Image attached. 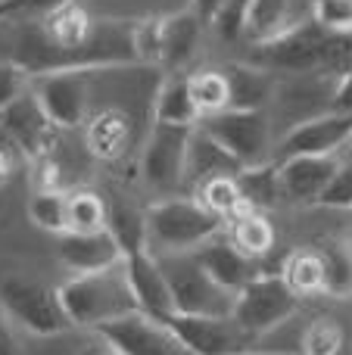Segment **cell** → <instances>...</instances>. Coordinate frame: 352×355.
<instances>
[{
  "mask_svg": "<svg viewBox=\"0 0 352 355\" xmlns=\"http://www.w3.org/2000/svg\"><path fill=\"white\" fill-rule=\"evenodd\" d=\"M62 300L72 327H85V331H97L106 321H116L128 312H137V296L128 281V268L125 259L116 265H106L97 271H81L72 275L56 287Z\"/></svg>",
  "mask_w": 352,
  "mask_h": 355,
  "instance_id": "cell-1",
  "label": "cell"
},
{
  "mask_svg": "<svg viewBox=\"0 0 352 355\" xmlns=\"http://www.w3.org/2000/svg\"><path fill=\"white\" fill-rule=\"evenodd\" d=\"M143 218H147V246L153 252L197 250L225 227V218L209 212L197 196L159 200L143 212Z\"/></svg>",
  "mask_w": 352,
  "mask_h": 355,
  "instance_id": "cell-2",
  "label": "cell"
},
{
  "mask_svg": "<svg viewBox=\"0 0 352 355\" xmlns=\"http://www.w3.org/2000/svg\"><path fill=\"white\" fill-rule=\"evenodd\" d=\"M162 275L172 290V302L178 315H231L234 293L225 290L203 268L193 250L184 252H153Z\"/></svg>",
  "mask_w": 352,
  "mask_h": 355,
  "instance_id": "cell-3",
  "label": "cell"
},
{
  "mask_svg": "<svg viewBox=\"0 0 352 355\" xmlns=\"http://www.w3.org/2000/svg\"><path fill=\"white\" fill-rule=\"evenodd\" d=\"M0 306L6 318L16 321L35 337H60L72 327L62 300L53 287L28 277H3L0 281Z\"/></svg>",
  "mask_w": 352,
  "mask_h": 355,
  "instance_id": "cell-4",
  "label": "cell"
},
{
  "mask_svg": "<svg viewBox=\"0 0 352 355\" xmlns=\"http://www.w3.org/2000/svg\"><path fill=\"white\" fill-rule=\"evenodd\" d=\"M299 309V296L290 290L284 275H256L234 293V309L231 318L249 334V337H262V334L281 327L290 321Z\"/></svg>",
  "mask_w": 352,
  "mask_h": 355,
  "instance_id": "cell-5",
  "label": "cell"
},
{
  "mask_svg": "<svg viewBox=\"0 0 352 355\" xmlns=\"http://www.w3.org/2000/svg\"><path fill=\"white\" fill-rule=\"evenodd\" d=\"M200 128L215 137L240 166H259L268 156V116L265 110H222L200 119Z\"/></svg>",
  "mask_w": 352,
  "mask_h": 355,
  "instance_id": "cell-6",
  "label": "cell"
},
{
  "mask_svg": "<svg viewBox=\"0 0 352 355\" xmlns=\"http://www.w3.org/2000/svg\"><path fill=\"white\" fill-rule=\"evenodd\" d=\"M331 31H324L315 19L293 22L281 35L256 44L262 69H290V72H318L324 69Z\"/></svg>",
  "mask_w": 352,
  "mask_h": 355,
  "instance_id": "cell-7",
  "label": "cell"
},
{
  "mask_svg": "<svg viewBox=\"0 0 352 355\" xmlns=\"http://www.w3.org/2000/svg\"><path fill=\"white\" fill-rule=\"evenodd\" d=\"M97 337L112 343L122 355H193L166 321L153 318L141 309L100 324Z\"/></svg>",
  "mask_w": 352,
  "mask_h": 355,
  "instance_id": "cell-8",
  "label": "cell"
},
{
  "mask_svg": "<svg viewBox=\"0 0 352 355\" xmlns=\"http://www.w3.org/2000/svg\"><path fill=\"white\" fill-rule=\"evenodd\" d=\"M91 69H53V72L31 75L35 97L41 110L56 128H78L87 116V97H91Z\"/></svg>",
  "mask_w": 352,
  "mask_h": 355,
  "instance_id": "cell-9",
  "label": "cell"
},
{
  "mask_svg": "<svg viewBox=\"0 0 352 355\" xmlns=\"http://www.w3.org/2000/svg\"><path fill=\"white\" fill-rule=\"evenodd\" d=\"M193 355H240L249 337L231 315H178L172 312L162 318Z\"/></svg>",
  "mask_w": 352,
  "mask_h": 355,
  "instance_id": "cell-10",
  "label": "cell"
},
{
  "mask_svg": "<svg viewBox=\"0 0 352 355\" xmlns=\"http://www.w3.org/2000/svg\"><path fill=\"white\" fill-rule=\"evenodd\" d=\"M187 125L153 122V131L147 137V147L141 156V172L150 187L172 190L184 184V156H187Z\"/></svg>",
  "mask_w": 352,
  "mask_h": 355,
  "instance_id": "cell-11",
  "label": "cell"
},
{
  "mask_svg": "<svg viewBox=\"0 0 352 355\" xmlns=\"http://www.w3.org/2000/svg\"><path fill=\"white\" fill-rule=\"evenodd\" d=\"M352 137V112L331 110L322 116L303 119L287 131L281 141V159L284 156H299V153H315V156H331L340 147H346Z\"/></svg>",
  "mask_w": 352,
  "mask_h": 355,
  "instance_id": "cell-12",
  "label": "cell"
},
{
  "mask_svg": "<svg viewBox=\"0 0 352 355\" xmlns=\"http://www.w3.org/2000/svg\"><path fill=\"white\" fill-rule=\"evenodd\" d=\"M337 159L331 156H315V153H299V156H284L278 162V178H281V196L299 206H312L322 202V193L328 190L331 178H334Z\"/></svg>",
  "mask_w": 352,
  "mask_h": 355,
  "instance_id": "cell-13",
  "label": "cell"
},
{
  "mask_svg": "<svg viewBox=\"0 0 352 355\" xmlns=\"http://www.w3.org/2000/svg\"><path fill=\"white\" fill-rule=\"evenodd\" d=\"M0 131L16 150H22L25 156H44L50 147L56 125L47 119V112L41 110L35 91H25L19 100H12L3 112H0Z\"/></svg>",
  "mask_w": 352,
  "mask_h": 355,
  "instance_id": "cell-14",
  "label": "cell"
},
{
  "mask_svg": "<svg viewBox=\"0 0 352 355\" xmlns=\"http://www.w3.org/2000/svg\"><path fill=\"white\" fill-rule=\"evenodd\" d=\"M56 256L69 271H97L106 265H116L125 259L118 240L112 237L109 227L100 231H62L56 234Z\"/></svg>",
  "mask_w": 352,
  "mask_h": 355,
  "instance_id": "cell-15",
  "label": "cell"
},
{
  "mask_svg": "<svg viewBox=\"0 0 352 355\" xmlns=\"http://www.w3.org/2000/svg\"><path fill=\"white\" fill-rule=\"evenodd\" d=\"M125 268H128V281L134 287L141 312L153 315V318H168L175 312V302H172V290H168V281L162 275L159 262H156L153 250L128 252L125 256Z\"/></svg>",
  "mask_w": 352,
  "mask_h": 355,
  "instance_id": "cell-16",
  "label": "cell"
},
{
  "mask_svg": "<svg viewBox=\"0 0 352 355\" xmlns=\"http://www.w3.org/2000/svg\"><path fill=\"white\" fill-rule=\"evenodd\" d=\"M193 256H197L200 262H203V268L209 271L225 290H231V293H237L243 284L259 275L256 259L247 256L243 250H237V246L231 243V237H222V231H218L215 237H209L206 243H200L197 250H193Z\"/></svg>",
  "mask_w": 352,
  "mask_h": 355,
  "instance_id": "cell-17",
  "label": "cell"
},
{
  "mask_svg": "<svg viewBox=\"0 0 352 355\" xmlns=\"http://www.w3.org/2000/svg\"><path fill=\"white\" fill-rule=\"evenodd\" d=\"M240 162L215 141L209 137L200 125L191 128V137H187V156H184V184H203L209 178L218 175H237L240 172Z\"/></svg>",
  "mask_w": 352,
  "mask_h": 355,
  "instance_id": "cell-18",
  "label": "cell"
},
{
  "mask_svg": "<svg viewBox=\"0 0 352 355\" xmlns=\"http://www.w3.org/2000/svg\"><path fill=\"white\" fill-rule=\"evenodd\" d=\"M200 31H203V22L193 10L159 19V60L156 62L166 69L187 66L193 50H197Z\"/></svg>",
  "mask_w": 352,
  "mask_h": 355,
  "instance_id": "cell-19",
  "label": "cell"
},
{
  "mask_svg": "<svg viewBox=\"0 0 352 355\" xmlns=\"http://www.w3.org/2000/svg\"><path fill=\"white\" fill-rule=\"evenodd\" d=\"M231 91L228 110H265L272 97V75L262 66H247V62H231L225 69Z\"/></svg>",
  "mask_w": 352,
  "mask_h": 355,
  "instance_id": "cell-20",
  "label": "cell"
},
{
  "mask_svg": "<svg viewBox=\"0 0 352 355\" xmlns=\"http://www.w3.org/2000/svg\"><path fill=\"white\" fill-rule=\"evenodd\" d=\"M284 281L290 290L303 300V296H322L328 293V268H324L322 250H297L287 256L284 268H281Z\"/></svg>",
  "mask_w": 352,
  "mask_h": 355,
  "instance_id": "cell-21",
  "label": "cell"
},
{
  "mask_svg": "<svg viewBox=\"0 0 352 355\" xmlns=\"http://www.w3.org/2000/svg\"><path fill=\"white\" fill-rule=\"evenodd\" d=\"M153 119L156 122H168V125H193L200 122V110L193 103L191 94V81L187 75H172L166 85L156 94V106H153Z\"/></svg>",
  "mask_w": 352,
  "mask_h": 355,
  "instance_id": "cell-22",
  "label": "cell"
},
{
  "mask_svg": "<svg viewBox=\"0 0 352 355\" xmlns=\"http://www.w3.org/2000/svg\"><path fill=\"white\" fill-rule=\"evenodd\" d=\"M228 237L247 256L262 259L274 246V227L259 209H243L234 218H228Z\"/></svg>",
  "mask_w": 352,
  "mask_h": 355,
  "instance_id": "cell-23",
  "label": "cell"
},
{
  "mask_svg": "<svg viewBox=\"0 0 352 355\" xmlns=\"http://www.w3.org/2000/svg\"><path fill=\"white\" fill-rule=\"evenodd\" d=\"M290 10H293V0H249L243 35L253 44H262L268 37L281 35L287 25H293Z\"/></svg>",
  "mask_w": 352,
  "mask_h": 355,
  "instance_id": "cell-24",
  "label": "cell"
},
{
  "mask_svg": "<svg viewBox=\"0 0 352 355\" xmlns=\"http://www.w3.org/2000/svg\"><path fill=\"white\" fill-rule=\"evenodd\" d=\"M237 187L243 193V202L249 209H265L274 206L281 196V178H278V166L272 162H259V166H243L237 172Z\"/></svg>",
  "mask_w": 352,
  "mask_h": 355,
  "instance_id": "cell-25",
  "label": "cell"
},
{
  "mask_svg": "<svg viewBox=\"0 0 352 355\" xmlns=\"http://www.w3.org/2000/svg\"><path fill=\"white\" fill-rule=\"evenodd\" d=\"M197 200L203 202L209 212H215L218 218H234L237 212H243V209H249L247 202H243V193L240 187H237V175H218V178H209V181H203L197 187Z\"/></svg>",
  "mask_w": 352,
  "mask_h": 355,
  "instance_id": "cell-26",
  "label": "cell"
},
{
  "mask_svg": "<svg viewBox=\"0 0 352 355\" xmlns=\"http://www.w3.org/2000/svg\"><path fill=\"white\" fill-rule=\"evenodd\" d=\"M187 81H191V94H193V103H197V110H200V119L228 110L231 91H228L225 69H203V72L187 75Z\"/></svg>",
  "mask_w": 352,
  "mask_h": 355,
  "instance_id": "cell-27",
  "label": "cell"
},
{
  "mask_svg": "<svg viewBox=\"0 0 352 355\" xmlns=\"http://www.w3.org/2000/svg\"><path fill=\"white\" fill-rule=\"evenodd\" d=\"M28 218L41 231L50 234L69 231V193H62L56 187H41L28 200Z\"/></svg>",
  "mask_w": 352,
  "mask_h": 355,
  "instance_id": "cell-28",
  "label": "cell"
},
{
  "mask_svg": "<svg viewBox=\"0 0 352 355\" xmlns=\"http://www.w3.org/2000/svg\"><path fill=\"white\" fill-rule=\"evenodd\" d=\"M106 227H109L112 237L118 240V246H122L125 256H128V252H134V250H150V246H147V218H143V212H137V209H131V206H109Z\"/></svg>",
  "mask_w": 352,
  "mask_h": 355,
  "instance_id": "cell-29",
  "label": "cell"
},
{
  "mask_svg": "<svg viewBox=\"0 0 352 355\" xmlns=\"http://www.w3.org/2000/svg\"><path fill=\"white\" fill-rule=\"evenodd\" d=\"M109 206L94 190H75L69 193V231H100L106 227Z\"/></svg>",
  "mask_w": 352,
  "mask_h": 355,
  "instance_id": "cell-30",
  "label": "cell"
},
{
  "mask_svg": "<svg viewBox=\"0 0 352 355\" xmlns=\"http://www.w3.org/2000/svg\"><path fill=\"white\" fill-rule=\"evenodd\" d=\"M125 141H128V125L118 112H103L100 119H94L91 131H87V144L97 156H118L125 150Z\"/></svg>",
  "mask_w": 352,
  "mask_h": 355,
  "instance_id": "cell-31",
  "label": "cell"
},
{
  "mask_svg": "<svg viewBox=\"0 0 352 355\" xmlns=\"http://www.w3.org/2000/svg\"><path fill=\"white\" fill-rule=\"evenodd\" d=\"M346 349V331L334 318H318L303 334V355H340Z\"/></svg>",
  "mask_w": 352,
  "mask_h": 355,
  "instance_id": "cell-32",
  "label": "cell"
},
{
  "mask_svg": "<svg viewBox=\"0 0 352 355\" xmlns=\"http://www.w3.org/2000/svg\"><path fill=\"white\" fill-rule=\"evenodd\" d=\"M324 259V268H328V293H349L352 290V259L349 252L343 250L340 243H328V246H318Z\"/></svg>",
  "mask_w": 352,
  "mask_h": 355,
  "instance_id": "cell-33",
  "label": "cell"
},
{
  "mask_svg": "<svg viewBox=\"0 0 352 355\" xmlns=\"http://www.w3.org/2000/svg\"><path fill=\"white\" fill-rule=\"evenodd\" d=\"M312 19L324 31L346 35L352 31V0H312Z\"/></svg>",
  "mask_w": 352,
  "mask_h": 355,
  "instance_id": "cell-34",
  "label": "cell"
},
{
  "mask_svg": "<svg viewBox=\"0 0 352 355\" xmlns=\"http://www.w3.org/2000/svg\"><path fill=\"white\" fill-rule=\"evenodd\" d=\"M247 10H249V0H222L215 19H212V28L218 31L222 41H237V37H243Z\"/></svg>",
  "mask_w": 352,
  "mask_h": 355,
  "instance_id": "cell-35",
  "label": "cell"
},
{
  "mask_svg": "<svg viewBox=\"0 0 352 355\" xmlns=\"http://www.w3.org/2000/svg\"><path fill=\"white\" fill-rule=\"evenodd\" d=\"M31 72L16 60H0V112L28 91Z\"/></svg>",
  "mask_w": 352,
  "mask_h": 355,
  "instance_id": "cell-36",
  "label": "cell"
},
{
  "mask_svg": "<svg viewBox=\"0 0 352 355\" xmlns=\"http://www.w3.org/2000/svg\"><path fill=\"white\" fill-rule=\"evenodd\" d=\"M322 206L352 209V159L337 166V172H334V178H331L328 190L322 193Z\"/></svg>",
  "mask_w": 352,
  "mask_h": 355,
  "instance_id": "cell-37",
  "label": "cell"
},
{
  "mask_svg": "<svg viewBox=\"0 0 352 355\" xmlns=\"http://www.w3.org/2000/svg\"><path fill=\"white\" fill-rule=\"evenodd\" d=\"M334 110H340V112H352V72L340 75V81H337V91H334Z\"/></svg>",
  "mask_w": 352,
  "mask_h": 355,
  "instance_id": "cell-38",
  "label": "cell"
},
{
  "mask_svg": "<svg viewBox=\"0 0 352 355\" xmlns=\"http://www.w3.org/2000/svg\"><path fill=\"white\" fill-rule=\"evenodd\" d=\"M218 6H222V0H191V10L197 12L203 25H212V19H215Z\"/></svg>",
  "mask_w": 352,
  "mask_h": 355,
  "instance_id": "cell-39",
  "label": "cell"
},
{
  "mask_svg": "<svg viewBox=\"0 0 352 355\" xmlns=\"http://www.w3.org/2000/svg\"><path fill=\"white\" fill-rule=\"evenodd\" d=\"M0 355H19L16 337H12V331H10V324H6L3 315H0Z\"/></svg>",
  "mask_w": 352,
  "mask_h": 355,
  "instance_id": "cell-40",
  "label": "cell"
},
{
  "mask_svg": "<svg viewBox=\"0 0 352 355\" xmlns=\"http://www.w3.org/2000/svg\"><path fill=\"white\" fill-rule=\"evenodd\" d=\"M66 3H72V0H25V10L28 12H53V10H60V6H66Z\"/></svg>",
  "mask_w": 352,
  "mask_h": 355,
  "instance_id": "cell-41",
  "label": "cell"
},
{
  "mask_svg": "<svg viewBox=\"0 0 352 355\" xmlns=\"http://www.w3.org/2000/svg\"><path fill=\"white\" fill-rule=\"evenodd\" d=\"M12 150H16V147H12L10 141L0 144V184L12 175Z\"/></svg>",
  "mask_w": 352,
  "mask_h": 355,
  "instance_id": "cell-42",
  "label": "cell"
},
{
  "mask_svg": "<svg viewBox=\"0 0 352 355\" xmlns=\"http://www.w3.org/2000/svg\"><path fill=\"white\" fill-rule=\"evenodd\" d=\"M19 12H25V0H0V22L19 16Z\"/></svg>",
  "mask_w": 352,
  "mask_h": 355,
  "instance_id": "cell-43",
  "label": "cell"
},
{
  "mask_svg": "<svg viewBox=\"0 0 352 355\" xmlns=\"http://www.w3.org/2000/svg\"><path fill=\"white\" fill-rule=\"evenodd\" d=\"M78 355H122L116 349V346L112 343H106L103 337H100V343H94V346H85V349H81Z\"/></svg>",
  "mask_w": 352,
  "mask_h": 355,
  "instance_id": "cell-44",
  "label": "cell"
}]
</instances>
